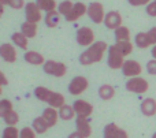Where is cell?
<instances>
[{"label": "cell", "mask_w": 156, "mask_h": 138, "mask_svg": "<svg viewBox=\"0 0 156 138\" xmlns=\"http://www.w3.org/2000/svg\"><path fill=\"white\" fill-rule=\"evenodd\" d=\"M21 137V130L15 127V126H8L3 130L2 138H19Z\"/></svg>", "instance_id": "4dcf8cb0"}, {"label": "cell", "mask_w": 156, "mask_h": 138, "mask_svg": "<svg viewBox=\"0 0 156 138\" xmlns=\"http://www.w3.org/2000/svg\"><path fill=\"white\" fill-rule=\"evenodd\" d=\"M123 63H125V56L118 49V47L115 44L110 45V48H108V57H107L108 67L111 70H119V68H122Z\"/></svg>", "instance_id": "277c9868"}, {"label": "cell", "mask_w": 156, "mask_h": 138, "mask_svg": "<svg viewBox=\"0 0 156 138\" xmlns=\"http://www.w3.org/2000/svg\"><path fill=\"white\" fill-rule=\"evenodd\" d=\"M41 116L47 120V123L49 125V127H54V126L58 123V120L60 119L59 111H58L56 108H52V107H47V108L43 111V115H41Z\"/></svg>", "instance_id": "d6986e66"}, {"label": "cell", "mask_w": 156, "mask_h": 138, "mask_svg": "<svg viewBox=\"0 0 156 138\" xmlns=\"http://www.w3.org/2000/svg\"><path fill=\"white\" fill-rule=\"evenodd\" d=\"M3 120L5 122L7 126H16L18 122H19V115H18V112L11 111L10 114H7L5 116H3Z\"/></svg>", "instance_id": "d6a6232c"}, {"label": "cell", "mask_w": 156, "mask_h": 138, "mask_svg": "<svg viewBox=\"0 0 156 138\" xmlns=\"http://www.w3.org/2000/svg\"><path fill=\"white\" fill-rule=\"evenodd\" d=\"M74 7V3L71 2V0H63L62 3H59V5H58V11L60 12V15L66 16L70 14V11L73 10Z\"/></svg>", "instance_id": "f546056e"}, {"label": "cell", "mask_w": 156, "mask_h": 138, "mask_svg": "<svg viewBox=\"0 0 156 138\" xmlns=\"http://www.w3.org/2000/svg\"><path fill=\"white\" fill-rule=\"evenodd\" d=\"M147 73L149 75H156V59H151L147 63Z\"/></svg>", "instance_id": "d590c367"}, {"label": "cell", "mask_w": 156, "mask_h": 138, "mask_svg": "<svg viewBox=\"0 0 156 138\" xmlns=\"http://www.w3.org/2000/svg\"><path fill=\"white\" fill-rule=\"evenodd\" d=\"M8 7L14 8V10H22L26 7L25 0H8Z\"/></svg>", "instance_id": "836d02e7"}, {"label": "cell", "mask_w": 156, "mask_h": 138, "mask_svg": "<svg viewBox=\"0 0 156 138\" xmlns=\"http://www.w3.org/2000/svg\"><path fill=\"white\" fill-rule=\"evenodd\" d=\"M33 130L36 131L37 134H44L49 130V125L47 123V120L44 119L43 116H38L33 120V125H32Z\"/></svg>", "instance_id": "d4e9b609"}, {"label": "cell", "mask_w": 156, "mask_h": 138, "mask_svg": "<svg viewBox=\"0 0 156 138\" xmlns=\"http://www.w3.org/2000/svg\"><path fill=\"white\" fill-rule=\"evenodd\" d=\"M108 44L105 41H96L94 44H92L90 47L86 48V51H83L80 55V63L82 66H92L96 63L101 62V59L104 57V53L108 51Z\"/></svg>", "instance_id": "6da1fadb"}, {"label": "cell", "mask_w": 156, "mask_h": 138, "mask_svg": "<svg viewBox=\"0 0 156 138\" xmlns=\"http://www.w3.org/2000/svg\"><path fill=\"white\" fill-rule=\"evenodd\" d=\"M11 41H12V44L15 47L23 49V51H26L27 47H29V38H27L22 32L12 33V36H11Z\"/></svg>", "instance_id": "ffe728a7"}, {"label": "cell", "mask_w": 156, "mask_h": 138, "mask_svg": "<svg viewBox=\"0 0 156 138\" xmlns=\"http://www.w3.org/2000/svg\"><path fill=\"white\" fill-rule=\"evenodd\" d=\"M36 134L37 133L33 130V127H22L19 138H36Z\"/></svg>", "instance_id": "e575fe53"}, {"label": "cell", "mask_w": 156, "mask_h": 138, "mask_svg": "<svg viewBox=\"0 0 156 138\" xmlns=\"http://www.w3.org/2000/svg\"><path fill=\"white\" fill-rule=\"evenodd\" d=\"M115 96V89H114L112 85L110 84H104L99 88V97L104 101H108L111 98H114Z\"/></svg>", "instance_id": "7402d4cb"}, {"label": "cell", "mask_w": 156, "mask_h": 138, "mask_svg": "<svg viewBox=\"0 0 156 138\" xmlns=\"http://www.w3.org/2000/svg\"><path fill=\"white\" fill-rule=\"evenodd\" d=\"M0 56L7 63H15L16 59H18V53H16L15 47L10 43H4L0 45Z\"/></svg>", "instance_id": "4fadbf2b"}, {"label": "cell", "mask_w": 156, "mask_h": 138, "mask_svg": "<svg viewBox=\"0 0 156 138\" xmlns=\"http://www.w3.org/2000/svg\"><path fill=\"white\" fill-rule=\"evenodd\" d=\"M11 111H14V105L12 103H11L10 100H7V98H3L2 101H0V116H5L7 114H10Z\"/></svg>", "instance_id": "1f68e13d"}, {"label": "cell", "mask_w": 156, "mask_h": 138, "mask_svg": "<svg viewBox=\"0 0 156 138\" xmlns=\"http://www.w3.org/2000/svg\"><path fill=\"white\" fill-rule=\"evenodd\" d=\"M60 12L58 10L51 11V12H45V16H44V23H45L47 27H56L60 22Z\"/></svg>", "instance_id": "44dd1931"}, {"label": "cell", "mask_w": 156, "mask_h": 138, "mask_svg": "<svg viewBox=\"0 0 156 138\" xmlns=\"http://www.w3.org/2000/svg\"><path fill=\"white\" fill-rule=\"evenodd\" d=\"M0 5H8V0H0Z\"/></svg>", "instance_id": "7bdbcfd3"}, {"label": "cell", "mask_w": 156, "mask_h": 138, "mask_svg": "<svg viewBox=\"0 0 156 138\" xmlns=\"http://www.w3.org/2000/svg\"><path fill=\"white\" fill-rule=\"evenodd\" d=\"M88 12V5L82 2H78V3H74V7L73 10L70 11L69 15H66V21L67 22H77L78 19H81L85 14Z\"/></svg>", "instance_id": "9a60e30c"}, {"label": "cell", "mask_w": 156, "mask_h": 138, "mask_svg": "<svg viewBox=\"0 0 156 138\" xmlns=\"http://www.w3.org/2000/svg\"><path fill=\"white\" fill-rule=\"evenodd\" d=\"M122 21H123V18H122L121 12H118V11H108V12L105 14L104 25L107 29L116 30L118 27L122 26Z\"/></svg>", "instance_id": "5bb4252c"}, {"label": "cell", "mask_w": 156, "mask_h": 138, "mask_svg": "<svg viewBox=\"0 0 156 138\" xmlns=\"http://www.w3.org/2000/svg\"><path fill=\"white\" fill-rule=\"evenodd\" d=\"M151 2H152V0H127V3H129L130 5H133V7H141V5H148Z\"/></svg>", "instance_id": "74e56055"}, {"label": "cell", "mask_w": 156, "mask_h": 138, "mask_svg": "<svg viewBox=\"0 0 156 138\" xmlns=\"http://www.w3.org/2000/svg\"><path fill=\"white\" fill-rule=\"evenodd\" d=\"M88 16L93 23H104V18H105V14L104 12V7H103L101 3L99 2H92L90 4L88 5Z\"/></svg>", "instance_id": "8992f818"}, {"label": "cell", "mask_w": 156, "mask_h": 138, "mask_svg": "<svg viewBox=\"0 0 156 138\" xmlns=\"http://www.w3.org/2000/svg\"><path fill=\"white\" fill-rule=\"evenodd\" d=\"M34 96L38 98L40 101H44L47 103L49 107L52 108H56L59 109L62 105L66 104V98L62 93L59 92H54V90L48 89V88H44V86H37L34 89Z\"/></svg>", "instance_id": "7a4b0ae2"}, {"label": "cell", "mask_w": 156, "mask_h": 138, "mask_svg": "<svg viewBox=\"0 0 156 138\" xmlns=\"http://www.w3.org/2000/svg\"><path fill=\"white\" fill-rule=\"evenodd\" d=\"M152 138H156V133L154 134V136H152Z\"/></svg>", "instance_id": "ee69618b"}, {"label": "cell", "mask_w": 156, "mask_h": 138, "mask_svg": "<svg viewBox=\"0 0 156 138\" xmlns=\"http://www.w3.org/2000/svg\"><path fill=\"white\" fill-rule=\"evenodd\" d=\"M77 43L80 44L81 47H90L92 44H94V32L88 26H82L77 30Z\"/></svg>", "instance_id": "ba28073f"}, {"label": "cell", "mask_w": 156, "mask_h": 138, "mask_svg": "<svg viewBox=\"0 0 156 138\" xmlns=\"http://www.w3.org/2000/svg\"><path fill=\"white\" fill-rule=\"evenodd\" d=\"M67 138H85V137H83L82 134H80V133H78V131L76 130V131H73V133L69 134V137H67Z\"/></svg>", "instance_id": "ab89813d"}, {"label": "cell", "mask_w": 156, "mask_h": 138, "mask_svg": "<svg viewBox=\"0 0 156 138\" xmlns=\"http://www.w3.org/2000/svg\"><path fill=\"white\" fill-rule=\"evenodd\" d=\"M115 45L118 47V49L122 52L123 56H127L134 51V45H133L132 41H116Z\"/></svg>", "instance_id": "83f0119b"}, {"label": "cell", "mask_w": 156, "mask_h": 138, "mask_svg": "<svg viewBox=\"0 0 156 138\" xmlns=\"http://www.w3.org/2000/svg\"><path fill=\"white\" fill-rule=\"evenodd\" d=\"M134 44L138 47L140 49H147L152 45L151 41H149V37H148V33L147 32H140L136 34L134 37Z\"/></svg>", "instance_id": "cb8c5ba5"}, {"label": "cell", "mask_w": 156, "mask_h": 138, "mask_svg": "<svg viewBox=\"0 0 156 138\" xmlns=\"http://www.w3.org/2000/svg\"><path fill=\"white\" fill-rule=\"evenodd\" d=\"M25 16H26L27 22L38 23L43 19V11L40 10L37 3L29 2V3H26V7H25Z\"/></svg>", "instance_id": "30bf717a"}, {"label": "cell", "mask_w": 156, "mask_h": 138, "mask_svg": "<svg viewBox=\"0 0 156 138\" xmlns=\"http://www.w3.org/2000/svg\"><path fill=\"white\" fill-rule=\"evenodd\" d=\"M23 59H25V62H26V63L33 64V66H44V63L47 62V60L44 59V55H41L40 52H37V51H27V52H25Z\"/></svg>", "instance_id": "e0dca14e"}, {"label": "cell", "mask_w": 156, "mask_h": 138, "mask_svg": "<svg viewBox=\"0 0 156 138\" xmlns=\"http://www.w3.org/2000/svg\"><path fill=\"white\" fill-rule=\"evenodd\" d=\"M36 3L44 12H51V11L58 10V5H59L55 0H36Z\"/></svg>", "instance_id": "4316f807"}, {"label": "cell", "mask_w": 156, "mask_h": 138, "mask_svg": "<svg viewBox=\"0 0 156 138\" xmlns=\"http://www.w3.org/2000/svg\"><path fill=\"white\" fill-rule=\"evenodd\" d=\"M140 111L144 116H156V100L152 97H147L141 101Z\"/></svg>", "instance_id": "2e32d148"}, {"label": "cell", "mask_w": 156, "mask_h": 138, "mask_svg": "<svg viewBox=\"0 0 156 138\" xmlns=\"http://www.w3.org/2000/svg\"><path fill=\"white\" fill-rule=\"evenodd\" d=\"M151 53H152V56H154V59H156V45H154V48H152Z\"/></svg>", "instance_id": "b9f144b4"}, {"label": "cell", "mask_w": 156, "mask_h": 138, "mask_svg": "<svg viewBox=\"0 0 156 138\" xmlns=\"http://www.w3.org/2000/svg\"><path fill=\"white\" fill-rule=\"evenodd\" d=\"M103 137L104 138H129L126 130L121 129L116 123H108L103 130Z\"/></svg>", "instance_id": "8fae6325"}, {"label": "cell", "mask_w": 156, "mask_h": 138, "mask_svg": "<svg viewBox=\"0 0 156 138\" xmlns=\"http://www.w3.org/2000/svg\"><path fill=\"white\" fill-rule=\"evenodd\" d=\"M76 127L77 131L80 134H82L85 138H89L92 136V127H90V123H89L88 118H82V116H77L76 120Z\"/></svg>", "instance_id": "ac0fdd59"}, {"label": "cell", "mask_w": 156, "mask_h": 138, "mask_svg": "<svg viewBox=\"0 0 156 138\" xmlns=\"http://www.w3.org/2000/svg\"><path fill=\"white\" fill-rule=\"evenodd\" d=\"M43 68L44 73H47L48 75L56 77V78H62L67 73V66L62 62H56V60H47Z\"/></svg>", "instance_id": "5b68a950"}, {"label": "cell", "mask_w": 156, "mask_h": 138, "mask_svg": "<svg viewBox=\"0 0 156 138\" xmlns=\"http://www.w3.org/2000/svg\"><path fill=\"white\" fill-rule=\"evenodd\" d=\"M58 111H59V118L62 120H71V119H74V116H76V111H74L73 105L65 104V105H62Z\"/></svg>", "instance_id": "484cf974"}, {"label": "cell", "mask_w": 156, "mask_h": 138, "mask_svg": "<svg viewBox=\"0 0 156 138\" xmlns=\"http://www.w3.org/2000/svg\"><path fill=\"white\" fill-rule=\"evenodd\" d=\"M148 37H149V41H151L152 45H156V26L151 27V29L148 30Z\"/></svg>", "instance_id": "f35d334b"}, {"label": "cell", "mask_w": 156, "mask_h": 138, "mask_svg": "<svg viewBox=\"0 0 156 138\" xmlns=\"http://www.w3.org/2000/svg\"><path fill=\"white\" fill-rule=\"evenodd\" d=\"M115 32V40L116 41H130V30L129 27L123 26L122 25L121 27H118L116 30H114Z\"/></svg>", "instance_id": "f1b7e54d"}, {"label": "cell", "mask_w": 156, "mask_h": 138, "mask_svg": "<svg viewBox=\"0 0 156 138\" xmlns=\"http://www.w3.org/2000/svg\"><path fill=\"white\" fill-rule=\"evenodd\" d=\"M74 107V111H76L77 116H82V118H89L92 114H93V105H92L89 101L86 100H76L73 103Z\"/></svg>", "instance_id": "7c38bea8"}, {"label": "cell", "mask_w": 156, "mask_h": 138, "mask_svg": "<svg viewBox=\"0 0 156 138\" xmlns=\"http://www.w3.org/2000/svg\"><path fill=\"white\" fill-rule=\"evenodd\" d=\"M0 78H2V86H5V85L8 84V79H7V77H5V74L3 73H0Z\"/></svg>", "instance_id": "60d3db41"}, {"label": "cell", "mask_w": 156, "mask_h": 138, "mask_svg": "<svg viewBox=\"0 0 156 138\" xmlns=\"http://www.w3.org/2000/svg\"><path fill=\"white\" fill-rule=\"evenodd\" d=\"M37 23H32V22H27L25 21L21 25V32L26 36L27 38H34L37 36Z\"/></svg>", "instance_id": "603a6c76"}, {"label": "cell", "mask_w": 156, "mask_h": 138, "mask_svg": "<svg viewBox=\"0 0 156 138\" xmlns=\"http://www.w3.org/2000/svg\"><path fill=\"white\" fill-rule=\"evenodd\" d=\"M89 88V81L86 77L83 75H77L69 84V93L73 96H80L83 92H86Z\"/></svg>", "instance_id": "52a82bcc"}, {"label": "cell", "mask_w": 156, "mask_h": 138, "mask_svg": "<svg viewBox=\"0 0 156 138\" xmlns=\"http://www.w3.org/2000/svg\"><path fill=\"white\" fill-rule=\"evenodd\" d=\"M125 88H126L127 92L136 93V95H144L149 89V82L143 77H134V78L127 79Z\"/></svg>", "instance_id": "3957f363"}, {"label": "cell", "mask_w": 156, "mask_h": 138, "mask_svg": "<svg viewBox=\"0 0 156 138\" xmlns=\"http://www.w3.org/2000/svg\"><path fill=\"white\" fill-rule=\"evenodd\" d=\"M147 10V14H148L149 16H154V18H156V0H154V2H151L148 5L145 7Z\"/></svg>", "instance_id": "8d00e7d4"}, {"label": "cell", "mask_w": 156, "mask_h": 138, "mask_svg": "<svg viewBox=\"0 0 156 138\" xmlns=\"http://www.w3.org/2000/svg\"><path fill=\"white\" fill-rule=\"evenodd\" d=\"M122 73L127 78H134V77H140L143 73V66L137 62V60H125L123 66H122Z\"/></svg>", "instance_id": "9c48e42d"}]
</instances>
